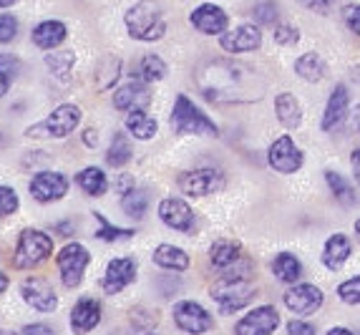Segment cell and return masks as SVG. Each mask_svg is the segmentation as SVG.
Instances as JSON below:
<instances>
[{
	"label": "cell",
	"instance_id": "6da1fadb",
	"mask_svg": "<svg viewBox=\"0 0 360 335\" xmlns=\"http://www.w3.org/2000/svg\"><path fill=\"white\" fill-rule=\"evenodd\" d=\"M194 81L210 103H255L267 94L262 73L232 58L207 61L197 68Z\"/></svg>",
	"mask_w": 360,
	"mask_h": 335
},
{
	"label": "cell",
	"instance_id": "7a4b0ae2",
	"mask_svg": "<svg viewBox=\"0 0 360 335\" xmlns=\"http://www.w3.org/2000/svg\"><path fill=\"white\" fill-rule=\"evenodd\" d=\"M124 23H127L129 36L144 43L159 41L167 33V20H164L162 6L156 0H139L124 15Z\"/></svg>",
	"mask_w": 360,
	"mask_h": 335
},
{
	"label": "cell",
	"instance_id": "3957f363",
	"mask_svg": "<svg viewBox=\"0 0 360 335\" xmlns=\"http://www.w3.org/2000/svg\"><path fill=\"white\" fill-rule=\"evenodd\" d=\"M255 295H257V287L247 277V272H242V275H224L212 285V300L217 303L222 315L242 310L245 305L252 303Z\"/></svg>",
	"mask_w": 360,
	"mask_h": 335
},
{
	"label": "cell",
	"instance_id": "277c9868",
	"mask_svg": "<svg viewBox=\"0 0 360 335\" xmlns=\"http://www.w3.org/2000/svg\"><path fill=\"white\" fill-rule=\"evenodd\" d=\"M172 129H174V134H181V137H189V134H194V137H217L219 134L214 121L199 106H194V101H189L186 94H179L174 99Z\"/></svg>",
	"mask_w": 360,
	"mask_h": 335
},
{
	"label": "cell",
	"instance_id": "5b68a950",
	"mask_svg": "<svg viewBox=\"0 0 360 335\" xmlns=\"http://www.w3.org/2000/svg\"><path fill=\"white\" fill-rule=\"evenodd\" d=\"M81 108L73 103H60L51 111L49 116L38 124L25 129V137L30 139H66L68 134H73L81 124Z\"/></svg>",
	"mask_w": 360,
	"mask_h": 335
},
{
	"label": "cell",
	"instance_id": "8992f818",
	"mask_svg": "<svg viewBox=\"0 0 360 335\" xmlns=\"http://www.w3.org/2000/svg\"><path fill=\"white\" fill-rule=\"evenodd\" d=\"M53 255V237L41 229H23L18 237V245L13 252V265L18 270H33Z\"/></svg>",
	"mask_w": 360,
	"mask_h": 335
},
{
	"label": "cell",
	"instance_id": "52a82bcc",
	"mask_svg": "<svg viewBox=\"0 0 360 335\" xmlns=\"http://www.w3.org/2000/svg\"><path fill=\"white\" fill-rule=\"evenodd\" d=\"M91 263V252L86 250L81 242H68L63 250L58 252L56 265H58L60 280L68 290H76L81 282H84V272Z\"/></svg>",
	"mask_w": 360,
	"mask_h": 335
},
{
	"label": "cell",
	"instance_id": "ba28073f",
	"mask_svg": "<svg viewBox=\"0 0 360 335\" xmlns=\"http://www.w3.org/2000/svg\"><path fill=\"white\" fill-rule=\"evenodd\" d=\"M172 315H174L176 328L184 330V333H189V335H202V333H207V330L214 328V317H212V312L207 310V308L199 305V303H194V300H181V303H176Z\"/></svg>",
	"mask_w": 360,
	"mask_h": 335
},
{
	"label": "cell",
	"instance_id": "9c48e42d",
	"mask_svg": "<svg viewBox=\"0 0 360 335\" xmlns=\"http://www.w3.org/2000/svg\"><path fill=\"white\" fill-rule=\"evenodd\" d=\"M267 162H270V167L275 169V172L295 174V172H300L302 169L305 156H302L300 146L292 141V137L285 134V137L275 139V144L270 146V151H267Z\"/></svg>",
	"mask_w": 360,
	"mask_h": 335
},
{
	"label": "cell",
	"instance_id": "30bf717a",
	"mask_svg": "<svg viewBox=\"0 0 360 335\" xmlns=\"http://www.w3.org/2000/svg\"><path fill=\"white\" fill-rule=\"evenodd\" d=\"M285 308L295 315H312L318 312L325 303V295L318 285H310V282H297L283 295Z\"/></svg>",
	"mask_w": 360,
	"mask_h": 335
},
{
	"label": "cell",
	"instance_id": "8fae6325",
	"mask_svg": "<svg viewBox=\"0 0 360 335\" xmlns=\"http://www.w3.org/2000/svg\"><path fill=\"white\" fill-rule=\"evenodd\" d=\"M224 187L222 172H217L212 167L194 169V172H184L179 177V189L189 197H210L214 191H219Z\"/></svg>",
	"mask_w": 360,
	"mask_h": 335
},
{
	"label": "cell",
	"instance_id": "7c38bea8",
	"mask_svg": "<svg viewBox=\"0 0 360 335\" xmlns=\"http://www.w3.org/2000/svg\"><path fill=\"white\" fill-rule=\"evenodd\" d=\"M159 220H162L167 227L176 229V232H181V234L194 232V227H197V215H194V210L179 197H167L159 202Z\"/></svg>",
	"mask_w": 360,
	"mask_h": 335
},
{
	"label": "cell",
	"instance_id": "4fadbf2b",
	"mask_svg": "<svg viewBox=\"0 0 360 335\" xmlns=\"http://www.w3.org/2000/svg\"><path fill=\"white\" fill-rule=\"evenodd\" d=\"M280 325V312L275 305H259L242 315L234 325V335H272Z\"/></svg>",
	"mask_w": 360,
	"mask_h": 335
},
{
	"label": "cell",
	"instance_id": "5bb4252c",
	"mask_svg": "<svg viewBox=\"0 0 360 335\" xmlns=\"http://www.w3.org/2000/svg\"><path fill=\"white\" fill-rule=\"evenodd\" d=\"M136 260L134 258H116L106 265L101 287L106 295H119L121 290H127L134 280H136Z\"/></svg>",
	"mask_w": 360,
	"mask_h": 335
},
{
	"label": "cell",
	"instance_id": "9a60e30c",
	"mask_svg": "<svg viewBox=\"0 0 360 335\" xmlns=\"http://www.w3.org/2000/svg\"><path fill=\"white\" fill-rule=\"evenodd\" d=\"M30 194L38 202L49 204V202H58V199L66 197L68 191V179L60 172H38L28 184Z\"/></svg>",
	"mask_w": 360,
	"mask_h": 335
},
{
	"label": "cell",
	"instance_id": "2e32d148",
	"mask_svg": "<svg viewBox=\"0 0 360 335\" xmlns=\"http://www.w3.org/2000/svg\"><path fill=\"white\" fill-rule=\"evenodd\" d=\"M189 23H192L199 33H205V36H222V33H227L229 18H227V13L219 6H214V3H202V6H197L192 11Z\"/></svg>",
	"mask_w": 360,
	"mask_h": 335
},
{
	"label": "cell",
	"instance_id": "e0dca14e",
	"mask_svg": "<svg viewBox=\"0 0 360 335\" xmlns=\"http://www.w3.org/2000/svg\"><path fill=\"white\" fill-rule=\"evenodd\" d=\"M20 295L38 312H53L58 308V295L53 293V287L43 280V277H28V280H23Z\"/></svg>",
	"mask_w": 360,
	"mask_h": 335
},
{
	"label": "cell",
	"instance_id": "ac0fdd59",
	"mask_svg": "<svg viewBox=\"0 0 360 335\" xmlns=\"http://www.w3.org/2000/svg\"><path fill=\"white\" fill-rule=\"evenodd\" d=\"M219 46L227 53H250V51H257L262 46V30L255 23H245L240 28L229 30V33H222Z\"/></svg>",
	"mask_w": 360,
	"mask_h": 335
},
{
	"label": "cell",
	"instance_id": "d6986e66",
	"mask_svg": "<svg viewBox=\"0 0 360 335\" xmlns=\"http://www.w3.org/2000/svg\"><path fill=\"white\" fill-rule=\"evenodd\" d=\"M101 323V303L94 298H81L71 310V330L86 335Z\"/></svg>",
	"mask_w": 360,
	"mask_h": 335
},
{
	"label": "cell",
	"instance_id": "ffe728a7",
	"mask_svg": "<svg viewBox=\"0 0 360 335\" xmlns=\"http://www.w3.org/2000/svg\"><path fill=\"white\" fill-rule=\"evenodd\" d=\"M149 103L151 94L146 81H131V84L114 91V108H119V111H136V108H146Z\"/></svg>",
	"mask_w": 360,
	"mask_h": 335
},
{
	"label": "cell",
	"instance_id": "44dd1931",
	"mask_svg": "<svg viewBox=\"0 0 360 335\" xmlns=\"http://www.w3.org/2000/svg\"><path fill=\"white\" fill-rule=\"evenodd\" d=\"M348 108H350V94H348V89H345V86L338 84L335 91L330 94V99H328V106H325L323 132H333L335 126H340L342 119L348 116Z\"/></svg>",
	"mask_w": 360,
	"mask_h": 335
},
{
	"label": "cell",
	"instance_id": "7402d4cb",
	"mask_svg": "<svg viewBox=\"0 0 360 335\" xmlns=\"http://www.w3.org/2000/svg\"><path fill=\"white\" fill-rule=\"evenodd\" d=\"M210 260L217 270L227 272L229 267H237L245 260V252H242L240 242H234V239H217L210 247Z\"/></svg>",
	"mask_w": 360,
	"mask_h": 335
},
{
	"label": "cell",
	"instance_id": "603a6c76",
	"mask_svg": "<svg viewBox=\"0 0 360 335\" xmlns=\"http://www.w3.org/2000/svg\"><path fill=\"white\" fill-rule=\"evenodd\" d=\"M350 252H353V242H350L348 234H340L335 232L333 237H328V242H325L323 247V265L328 270H340L342 265L348 263Z\"/></svg>",
	"mask_w": 360,
	"mask_h": 335
},
{
	"label": "cell",
	"instance_id": "cb8c5ba5",
	"mask_svg": "<svg viewBox=\"0 0 360 335\" xmlns=\"http://www.w3.org/2000/svg\"><path fill=\"white\" fill-rule=\"evenodd\" d=\"M66 36H68V28H66V23H60V20H43V23H38L36 28H33V33H30L33 43H36L41 51H53L56 46H60V43L66 41Z\"/></svg>",
	"mask_w": 360,
	"mask_h": 335
},
{
	"label": "cell",
	"instance_id": "d4e9b609",
	"mask_svg": "<svg viewBox=\"0 0 360 335\" xmlns=\"http://www.w3.org/2000/svg\"><path fill=\"white\" fill-rule=\"evenodd\" d=\"M275 114H277V121H280L285 129H300L302 106H300V101L295 99V94L283 91V94L275 96Z\"/></svg>",
	"mask_w": 360,
	"mask_h": 335
},
{
	"label": "cell",
	"instance_id": "484cf974",
	"mask_svg": "<svg viewBox=\"0 0 360 335\" xmlns=\"http://www.w3.org/2000/svg\"><path fill=\"white\" fill-rule=\"evenodd\" d=\"M295 73L302 78V81H307V84H318V81H323L325 73H328V63L323 61V56L320 53H302L300 58L295 61Z\"/></svg>",
	"mask_w": 360,
	"mask_h": 335
},
{
	"label": "cell",
	"instance_id": "4316f807",
	"mask_svg": "<svg viewBox=\"0 0 360 335\" xmlns=\"http://www.w3.org/2000/svg\"><path fill=\"white\" fill-rule=\"evenodd\" d=\"M151 258L159 267L164 270H174V272H184L189 267V255H186L181 247L174 245H159L154 252H151Z\"/></svg>",
	"mask_w": 360,
	"mask_h": 335
},
{
	"label": "cell",
	"instance_id": "83f0119b",
	"mask_svg": "<svg viewBox=\"0 0 360 335\" xmlns=\"http://www.w3.org/2000/svg\"><path fill=\"white\" fill-rule=\"evenodd\" d=\"M127 129L139 141H149V139H154L156 132H159V124H156V119H151V116L146 114L144 108H136V111H131V114L127 116Z\"/></svg>",
	"mask_w": 360,
	"mask_h": 335
},
{
	"label": "cell",
	"instance_id": "f1b7e54d",
	"mask_svg": "<svg viewBox=\"0 0 360 335\" xmlns=\"http://www.w3.org/2000/svg\"><path fill=\"white\" fill-rule=\"evenodd\" d=\"M272 272H275L277 280L295 285V282L302 277V263L295 258L292 252H280V255L272 260Z\"/></svg>",
	"mask_w": 360,
	"mask_h": 335
},
{
	"label": "cell",
	"instance_id": "f546056e",
	"mask_svg": "<svg viewBox=\"0 0 360 335\" xmlns=\"http://www.w3.org/2000/svg\"><path fill=\"white\" fill-rule=\"evenodd\" d=\"M134 156V146H131V139H129V134L124 132H116L114 137H111V144H108V151H106V162L111 164V167H124V164L131 162Z\"/></svg>",
	"mask_w": 360,
	"mask_h": 335
},
{
	"label": "cell",
	"instance_id": "4dcf8cb0",
	"mask_svg": "<svg viewBox=\"0 0 360 335\" xmlns=\"http://www.w3.org/2000/svg\"><path fill=\"white\" fill-rule=\"evenodd\" d=\"M76 184L89 194V197H103L108 189V179L106 174L98 167H86L84 172L76 174Z\"/></svg>",
	"mask_w": 360,
	"mask_h": 335
},
{
	"label": "cell",
	"instance_id": "1f68e13d",
	"mask_svg": "<svg viewBox=\"0 0 360 335\" xmlns=\"http://www.w3.org/2000/svg\"><path fill=\"white\" fill-rule=\"evenodd\" d=\"M76 63L73 51H58V53H46V66H49L51 76H56L58 81H68Z\"/></svg>",
	"mask_w": 360,
	"mask_h": 335
},
{
	"label": "cell",
	"instance_id": "d6a6232c",
	"mask_svg": "<svg viewBox=\"0 0 360 335\" xmlns=\"http://www.w3.org/2000/svg\"><path fill=\"white\" fill-rule=\"evenodd\" d=\"M94 220L98 222V229L94 232V237L101 239V242H121V239H131L134 234H136L134 229H124V227L111 225L103 212H94Z\"/></svg>",
	"mask_w": 360,
	"mask_h": 335
},
{
	"label": "cell",
	"instance_id": "836d02e7",
	"mask_svg": "<svg viewBox=\"0 0 360 335\" xmlns=\"http://www.w3.org/2000/svg\"><path fill=\"white\" fill-rule=\"evenodd\" d=\"M121 210L127 212L129 217H134V220H141V217L146 215V210H149V194H146L144 189H136V187H134L131 191H127V194L121 197Z\"/></svg>",
	"mask_w": 360,
	"mask_h": 335
},
{
	"label": "cell",
	"instance_id": "e575fe53",
	"mask_svg": "<svg viewBox=\"0 0 360 335\" xmlns=\"http://www.w3.org/2000/svg\"><path fill=\"white\" fill-rule=\"evenodd\" d=\"M139 76H141V81H146V84L162 81V78L167 76V63H164L159 56L146 53L144 58H141V63H139Z\"/></svg>",
	"mask_w": 360,
	"mask_h": 335
},
{
	"label": "cell",
	"instance_id": "d590c367",
	"mask_svg": "<svg viewBox=\"0 0 360 335\" xmlns=\"http://www.w3.org/2000/svg\"><path fill=\"white\" fill-rule=\"evenodd\" d=\"M325 182H328V187H330V191H333V197H335L338 202H342V204H353L355 202L353 187H350V182L345 179L342 174L325 172Z\"/></svg>",
	"mask_w": 360,
	"mask_h": 335
},
{
	"label": "cell",
	"instance_id": "8d00e7d4",
	"mask_svg": "<svg viewBox=\"0 0 360 335\" xmlns=\"http://www.w3.org/2000/svg\"><path fill=\"white\" fill-rule=\"evenodd\" d=\"M98 73H103V81L98 84V89H111V86L116 84V78H119L121 73V61L116 58V56H108V58L101 61V68H98Z\"/></svg>",
	"mask_w": 360,
	"mask_h": 335
},
{
	"label": "cell",
	"instance_id": "74e56055",
	"mask_svg": "<svg viewBox=\"0 0 360 335\" xmlns=\"http://www.w3.org/2000/svg\"><path fill=\"white\" fill-rule=\"evenodd\" d=\"M338 298L348 305H360V275L350 277V280L338 285Z\"/></svg>",
	"mask_w": 360,
	"mask_h": 335
},
{
	"label": "cell",
	"instance_id": "f35d334b",
	"mask_svg": "<svg viewBox=\"0 0 360 335\" xmlns=\"http://www.w3.org/2000/svg\"><path fill=\"white\" fill-rule=\"evenodd\" d=\"M252 15H255V20H257V25H275V20L280 18V8H277V3L267 0V3L255 6Z\"/></svg>",
	"mask_w": 360,
	"mask_h": 335
},
{
	"label": "cell",
	"instance_id": "ab89813d",
	"mask_svg": "<svg viewBox=\"0 0 360 335\" xmlns=\"http://www.w3.org/2000/svg\"><path fill=\"white\" fill-rule=\"evenodd\" d=\"M18 207H20V199H18V194H15V189L0 184V217L15 215Z\"/></svg>",
	"mask_w": 360,
	"mask_h": 335
},
{
	"label": "cell",
	"instance_id": "60d3db41",
	"mask_svg": "<svg viewBox=\"0 0 360 335\" xmlns=\"http://www.w3.org/2000/svg\"><path fill=\"white\" fill-rule=\"evenodd\" d=\"M277 46H295V43L300 41V30L295 28V25H275V33H272Z\"/></svg>",
	"mask_w": 360,
	"mask_h": 335
},
{
	"label": "cell",
	"instance_id": "b9f144b4",
	"mask_svg": "<svg viewBox=\"0 0 360 335\" xmlns=\"http://www.w3.org/2000/svg\"><path fill=\"white\" fill-rule=\"evenodd\" d=\"M18 36V18L11 13H0V43H11Z\"/></svg>",
	"mask_w": 360,
	"mask_h": 335
},
{
	"label": "cell",
	"instance_id": "7bdbcfd3",
	"mask_svg": "<svg viewBox=\"0 0 360 335\" xmlns=\"http://www.w3.org/2000/svg\"><path fill=\"white\" fill-rule=\"evenodd\" d=\"M342 23L353 30L355 36H360V6H345L342 8Z\"/></svg>",
	"mask_w": 360,
	"mask_h": 335
},
{
	"label": "cell",
	"instance_id": "ee69618b",
	"mask_svg": "<svg viewBox=\"0 0 360 335\" xmlns=\"http://www.w3.org/2000/svg\"><path fill=\"white\" fill-rule=\"evenodd\" d=\"M288 333L290 335H315V325L305 323V320H290Z\"/></svg>",
	"mask_w": 360,
	"mask_h": 335
},
{
	"label": "cell",
	"instance_id": "f6af8a7d",
	"mask_svg": "<svg viewBox=\"0 0 360 335\" xmlns=\"http://www.w3.org/2000/svg\"><path fill=\"white\" fill-rule=\"evenodd\" d=\"M0 68H3V71H11L13 76H18V71H20V61H18V58H13V56H8V53H0Z\"/></svg>",
	"mask_w": 360,
	"mask_h": 335
},
{
	"label": "cell",
	"instance_id": "bcb514c9",
	"mask_svg": "<svg viewBox=\"0 0 360 335\" xmlns=\"http://www.w3.org/2000/svg\"><path fill=\"white\" fill-rule=\"evenodd\" d=\"M23 335H56V330H51L49 325L43 323H30L23 328Z\"/></svg>",
	"mask_w": 360,
	"mask_h": 335
},
{
	"label": "cell",
	"instance_id": "7dc6e473",
	"mask_svg": "<svg viewBox=\"0 0 360 335\" xmlns=\"http://www.w3.org/2000/svg\"><path fill=\"white\" fill-rule=\"evenodd\" d=\"M302 3H305V6L310 8V11L328 13L333 8V3H335V0H302Z\"/></svg>",
	"mask_w": 360,
	"mask_h": 335
},
{
	"label": "cell",
	"instance_id": "c3c4849f",
	"mask_svg": "<svg viewBox=\"0 0 360 335\" xmlns=\"http://www.w3.org/2000/svg\"><path fill=\"white\" fill-rule=\"evenodd\" d=\"M13 73L11 71H3V68H0V99H3V96L8 94V89H11V81H13Z\"/></svg>",
	"mask_w": 360,
	"mask_h": 335
},
{
	"label": "cell",
	"instance_id": "681fc988",
	"mask_svg": "<svg viewBox=\"0 0 360 335\" xmlns=\"http://www.w3.org/2000/svg\"><path fill=\"white\" fill-rule=\"evenodd\" d=\"M350 167H353L355 179H358V184H360V146L353 151V156H350Z\"/></svg>",
	"mask_w": 360,
	"mask_h": 335
},
{
	"label": "cell",
	"instance_id": "f907efd6",
	"mask_svg": "<svg viewBox=\"0 0 360 335\" xmlns=\"http://www.w3.org/2000/svg\"><path fill=\"white\" fill-rule=\"evenodd\" d=\"M96 141H98L96 132H94V129H86V132H84V144H86V146H96Z\"/></svg>",
	"mask_w": 360,
	"mask_h": 335
},
{
	"label": "cell",
	"instance_id": "816d5d0a",
	"mask_svg": "<svg viewBox=\"0 0 360 335\" xmlns=\"http://www.w3.org/2000/svg\"><path fill=\"white\" fill-rule=\"evenodd\" d=\"M134 189V179L131 177H121V182H119V191L121 194H127V191H131Z\"/></svg>",
	"mask_w": 360,
	"mask_h": 335
},
{
	"label": "cell",
	"instance_id": "f5cc1de1",
	"mask_svg": "<svg viewBox=\"0 0 360 335\" xmlns=\"http://www.w3.org/2000/svg\"><path fill=\"white\" fill-rule=\"evenodd\" d=\"M8 285H11V280H8V275H6V272H0V295L6 293Z\"/></svg>",
	"mask_w": 360,
	"mask_h": 335
},
{
	"label": "cell",
	"instance_id": "db71d44e",
	"mask_svg": "<svg viewBox=\"0 0 360 335\" xmlns=\"http://www.w3.org/2000/svg\"><path fill=\"white\" fill-rule=\"evenodd\" d=\"M328 335H353L348 328H330L328 330Z\"/></svg>",
	"mask_w": 360,
	"mask_h": 335
},
{
	"label": "cell",
	"instance_id": "11a10c76",
	"mask_svg": "<svg viewBox=\"0 0 360 335\" xmlns=\"http://www.w3.org/2000/svg\"><path fill=\"white\" fill-rule=\"evenodd\" d=\"M353 119H355V129L360 132V103L355 106V114H353Z\"/></svg>",
	"mask_w": 360,
	"mask_h": 335
},
{
	"label": "cell",
	"instance_id": "9f6ffc18",
	"mask_svg": "<svg viewBox=\"0 0 360 335\" xmlns=\"http://www.w3.org/2000/svg\"><path fill=\"white\" fill-rule=\"evenodd\" d=\"M355 239H358V245H360V220H355Z\"/></svg>",
	"mask_w": 360,
	"mask_h": 335
},
{
	"label": "cell",
	"instance_id": "6f0895ef",
	"mask_svg": "<svg viewBox=\"0 0 360 335\" xmlns=\"http://www.w3.org/2000/svg\"><path fill=\"white\" fill-rule=\"evenodd\" d=\"M15 0H0V8H11Z\"/></svg>",
	"mask_w": 360,
	"mask_h": 335
},
{
	"label": "cell",
	"instance_id": "680465c9",
	"mask_svg": "<svg viewBox=\"0 0 360 335\" xmlns=\"http://www.w3.org/2000/svg\"><path fill=\"white\" fill-rule=\"evenodd\" d=\"M0 335H23V333H13V330H0Z\"/></svg>",
	"mask_w": 360,
	"mask_h": 335
},
{
	"label": "cell",
	"instance_id": "91938a15",
	"mask_svg": "<svg viewBox=\"0 0 360 335\" xmlns=\"http://www.w3.org/2000/svg\"><path fill=\"white\" fill-rule=\"evenodd\" d=\"M144 335H156V333H144Z\"/></svg>",
	"mask_w": 360,
	"mask_h": 335
}]
</instances>
